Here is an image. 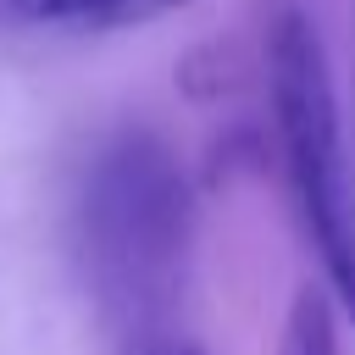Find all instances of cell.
<instances>
[{
    "label": "cell",
    "instance_id": "1",
    "mask_svg": "<svg viewBox=\"0 0 355 355\" xmlns=\"http://www.w3.org/2000/svg\"><path fill=\"white\" fill-rule=\"evenodd\" d=\"M78 255L94 305L116 327H139V344L172 333L161 311L189 277L194 189L161 133L122 128L94 150L78 189Z\"/></svg>",
    "mask_w": 355,
    "mask_h": 355
},
{
    "label": "cell",
    "instance_id": "4",
    "mask_svg": "<svg viewBox=\"0 0 355 355\" xmlns=\"http://www.w3.org/2000/svg\"><path fill=\"white\" fill-rule=\"evenodd\" d=\"M272 355H344V344H338V311H333V300H327L322 283H300L294 288Z\"/></svg>",
    "mask_w": 355,
    "mask_h": 355
},
{
    "label": "cell",
    "instance_id": "5",
    "mask_svg": "<svg viewBox=\"0 0 355 355\" xmlns=\"http://www.w3.org/2000/svg\"><path fill=\"white\" fill-rule=\"evenodd\" d=\"M133 355H205L189 333H155V338H144Z\"/></svg>",
    "mask_w": 355,
    "mask_h": 355
},
{
    "label": "cell",
    "instance_id": "2",
    "mask_svg": "<svg viewBox=\"0 0 355 355\" xmlns=\"http://www.w3.org/2000/svg\"><path fill=\"white\" fill-rule=\"evenodd\" d=\"M266 100L300 233L322 266V288L338 322L355 327V178L333 61L305 6H283L266 33Z\"/></svg>",
    "mask_w": 355,
    "mask_h": 355
},
{
    "label": "cell",
    "instance_id": "3",
    "mask_svg": "<svg viewBox=\"0 0 355 355\" xmlns=\"http://www.w3.org/2000/svg\"><path fill=\"white\" fill-rule=\"evenodd\" d=\"M194 0H0V22L17 28H139Z\"/></svg>",
    "mask_w": 355,
    "mask_h": 355
}]
</instances>
